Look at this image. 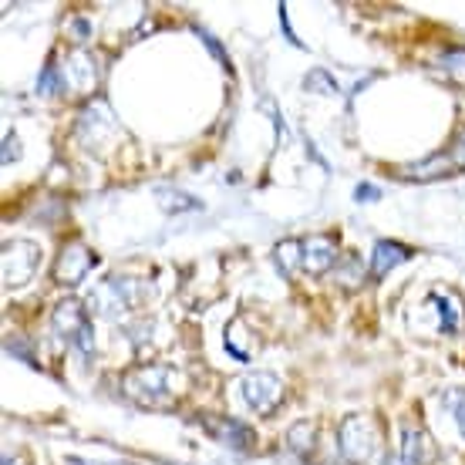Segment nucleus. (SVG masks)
Masks as SVG:
<instances>
[{"label": "nucleus", "instance_id": "obj_13", "mask_svg": "<svg viewBox=\"0 0 465 465\" xmlns=\"http://www.w3.org/2000/svg\"><path fill=\"white\" fill-rule=\"evenodd\" d=\"M102 132H115V118L108 115L105 102H94L82 112L78 118V135L88 142V149H92V142H102Z\"/></svg>", "mask_w": 465, "mask_h": 465}, {"label": "nucleus", "instance_id": "obj_16", "mask_svg": "<svg viewBox=\"0 0 465 465\" xmlns=\"http://www.w3.org/2000/svg\"><path fill=\"white\" fill-rule=\"evenodd\" d=\"M314 439H317V425L314 421H297L291 431H287V445H291L297 455H307L314 449Z\"/></svg>", "mask_w": 465, "mask_h": 465}, {"label": "nucleus", "instance_id": "obj_7", "mask_svg": "<svg viewBox=\"0 0 465 465\" xmlns=\"http://www.w3.org/2000/svg\"><path fill=\"white\" fill-rule=\"evenodd\" d=\"M94 263H98V260H94L92 250H88L82 240H71V243L61 246L58 263H54V280H58L61 287H78V283L92 273Z\"/></svg>", "mask_w": 465, "mask_h": 465}, {"label": "nucleus", "instance_id": "obj_20", "mask_svg": "<svg viewBox=\"0 0 465 465\" xmlns=\"http://www.w3.org/2000/svg\"><path fill=\"white\" fill-rule=\"evenodd\" d=\"M159 203H163V210H173V213H179V210H196V203L189 196H183V193H169V189H159Z\"/></svg>", "mask_w": 465, "mask_h": 465}, {"label": "nucleus", "instance_id": "obj_19", "mask_svg": "<svg viewBox=\"0 0 465 465\" xmlns=\"http://www.w3.org/2000/svg\"><path fill=\"white\" fill-rule=\"evenodd\" d=\"M445 74H452L455 82L465 84V47H452V51H445L442 58H439Z\"/></svg>", "mask_w": 465, "mask_h": 465}, {"label": "nucleus", "instance_id": "obj_2", "mask_svg": "<svg viewBox=\"0 0 465 465\" xmlns=\"http://www.w3.org/2000/svg\"><path fill=\"white\" fill-rule=\"evenodd\" d=\"M145 293H149V287H145L142 280L108 277L105 283H98L92 291L88 307H92V314H98V317H125V314H132L135 307H142Z\"/></svg>", "mask_w": 465, "mask_h": 465}, {"label": "nucleus", "instance_id": "obj_3", "mask_svg": "<svg viewBox=\"0 0 465 465\" xmlns=\"http://www.w3.org/2000/svg\"><path fill=\"white\" fill-rule=\"evenodd\" d=\"M338 439H341V455L351 465L371 462V455L378 452V425L368 415H348V419L341 421Z\"/></svg>", "mask_w": 465, "mask_h": 465}, {"label": "nucleus", "instance_id": "obj_4", "mask_svg": "<svg viewBox=\"0 0 465 465\" xmlns=\"http://www.w3.org/2000/svg\"><path fill=\"white\" fill-rule=\"evenodd\" d=\"M41 267V246L31 240H7L0 253V277L4 287H24Z\"/></svg>", "mask_w": 465, "mask_h": 465}, {"label": "nucleus", "instance_id": "obj_11", "mask_svg": "<svg viewBox=\"0 0 465 465\" xmlns=\"http://www.w3.org/2000/svg\"><path fill=\"white\" fill-rule=\"evenodd\" d=\"M435 459V442L421 425H401V465H429Z\"/></svg>", "mask_w": 465, "mask_h": 465}, {"label": "nucleus", "instance_id": "obj_21", "mask_svg": "<svg viewBox=\"0 0 465 465\" xmlns=\"http://www.w3.org/2000/svg\"><path fill=\"white\" fill-rule=\"evenodd\" d=\"M307 92H314V88H321V94H338V84L331 82V78H327L324 71H311V74H307Z\"/></svg>", "mask_w": 465, "mask_h": 465}, {"label": "nucleus", "instance_id": "obj_18", "mask_svg": "<svg viewBox=\"0 0 465 465\" xmlns=\"http://www.w3.org/2000/svg\"><path fill=\"white\" fill-rule=\"evenodd\" d=\"M442 405L452 411L455 425H459V435L465 439V388H449L442 395Z\"/></svg>", "mask_w": 465, "mask_h": 465}, {"label": "nucleus", "instance_id": "obj_1", "mask_svg": "<svg viewBox=\"0 0 465 465\" xmlns=\"http://www.w3.org/2000/svg\"><path fill=\"white\" fill-rule=\"evenodd\" d=\"M122 391L142 408H169L175 401L173 368L169 364H139L122 378Z\"/></svg>", "mask_w": 465, "mask_h": 465}, {"label": "nucleus", "instance_id": "obj_6", "mask_svg": "<svg viewBox=\"0 0 465 465\" xmlns=\"http://www.w3.org/2000/svg\"><path fill=\"white\" fill-rule=\"evenodd\" d=\"M240 388H243V401L253 408L256 415H270L280 405V398H283V381L273 371L246 374L243 381H240Z\"/></svg>", "mask_w": 465, "mask_h": 465}, {"label": "nucleus", "instance_id": "obj_22", "mask_svg": "<svg viewBox=\"0 0 465 465\" xmlns=\"http://www.w3.org/2000/svg\"><path fill=\"white\" fill-rule=\"evenodd\" d=\"M21 159V142H17V135H7L4 139V165H11Z\"/></svg>", "mask_w": 465, "mask_h": 465}, {"label": "nucleus", "instance_id": "obj_5", "mask_svg": "<svg viewBox=\"0 0 465 465\" xmlns=\"http://www.w3.org/2000/svg\"><path fill=\"white\" fill-rule=\"evenodd\" d=\"M54 78H58V92L92 94L98 84V68H94V58L88 51H74L61 61V68H54Z\"/></svg>", "mask_w": 465, "mask_h": 465}, {"label": "nucleus", "instance_id": "obj_12", "mask_svg": "<svg viewBox=\"0 0 465 465\" xmlns=\"http://www.w3.org/2000/svg\"><path fill=\"white\" fill-rule=\"evenodd\" d=\"M51 324H54V331H58L61 338H68L71 344H74V341H78V334L88 327V314H84V307L78 301H61L58 307H54Z\"/></svg>", "mask_w": 465, "mask_h": 465}, {"label": "nucleus", "instance_id": "obj_14", "mask_svg": "<svg viewBox=\"0 0 465 465\" xmlns=\"http://www.w3.org/2000/svg\"><path fill=\"white\" fill-rule=\"evenodd\" d=\"M411 260V250L405 243H395V240H378L374 243V253H371V277H384V273H391L398 263H405Z\"/></svg>", "mask_w": 465, "mask_h": 465}, {"label": "nucleus", "instance_id": "obj_8", "mask_svg": "<svg viewBox=\"0 0 465 465\" xmlns=\"http://www.w3.org/2000/svg\"><path fill=\"white\" fill-rule=\"evenodd\" d=\"M331 267H338V240L324 232H311L301 240V270L311 277H321Z\"/></svg>", "mask_w": 465, "mask_h": 465}, {"label": "nucleus", "instance_id": "obj_15", "mask_svg": "<svg viewBox=\"0 0 465 465\" xmlns=\"http://www.w3.org/2000/svg\"><path fill=\"white\" fill-rule=\"evenodd\" d=\"M429 307L439 311V327H442V334H455L459 324H462V303L459 297L449 291H431L429 293Z\"/></svg>", "mask_w": 465, "mask_h": 465}, {"label": "nucleus", "instance_id": "obj_10", "mask_svg": "<svg viewBox=\"0 0 465 465\" xmlns=\"http://www.w3.org/2000/svg\"><path fill=\"white\" fill-rule=\"evenodd\" d=\"M203 429L210 431L216 442L230 445L236 452H246V449L253 445V429L236 419H226V415H206V419H203Z\"/></svg>", "mask_w": 465, "mask_h": 465}, {"label": "nucleus", "instance_id": "obj_23", "mask_svg": "<svg viewBox=\"0 0 465 465\" xmlns=\"http://www.w3.org/2000/svg\"><path fill=\"white\" fill-rule=\"evenodd\" d=\"M354 196H358V203H371V199H378L381 193H378L374 186H358L354 189Z\"/></svg>", "mask_w": 465, "mask_h": 465}, {"label": "nucleus", "instance_id": "obj_17", "mask_svg": "<svg viewBox=\"0 0 465 465\" xmlns=\"http://www.w3.org/2000/svg\"><path fill=\"white\" fill-rule=\"evenodd\" d=\"M273 260H277V267L283 273H297L301 270V240H283V243H277Z\"/></svg>", "mask_w": 465, "mask_h": 465}, {"label": "nucleus", "instance_id": "obj_9", "mask_svg": "<svg viewBox=\"0 0 465 465\" xmlns=\"http://www.w3.org/2000/svg\"><path fill=\"white\" fill-rule=\"evenodd\" d=\"M462 169H465V135L449 152H442V155H431L421 165L405 169V175L408 179H435V175H455L462 173Z\"/></svg>", "mask_w": 465, "mask_h": 465}]
</instances>
